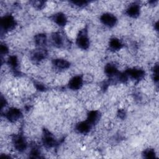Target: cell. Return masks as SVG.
<instances>
[{
	"label": "cell",
	"instance_id": "cell-1",
	"mask_svg": "<svg viewBox=\"0 0 159 159\" xmlns=\"http://www.w3.org/2000/svg\"><path fill=\"white\" fill-rule=\"evenodd\" d=\"M16 21L13 17L10 15L4 16L1 20V28L4 30H9L15 26Z\"/></svg>",
	"mask_w": 159,
	"mask_h": 159
},
{
	"label": "cell",
	"instance_id": "cell-14",
	"mask_svg": "<svg viewBox=\"0 0 159 159\" xmlns=\"http://www.w3.org/2000/svg\"><path fill=\"white\" fill-rule=\"evenodd\" d=\"M53 65L59 69H66L70 66V63L64 59H55L53 60Z\"/></svg>",
	"mask_w": 159,
	"mask_h": 159
},
{
	"label": "cell",
	"instance_id": "cell-3",
	"mask_svg": "<svg viewBox=\"0 0 159 159\" xmlns=\"http://www.w3.org/2000/svg\"><path fill=\"white\" fill-rule=\"evenodd\" d=\"M101 21L104 25L111 27L114 26L116 24L117 19L114 15L109 13H106L101 16Z\"/></svg>",
	"mask_w": 159,
	"mask_h": 159
},
{
	"label": "cell",
	"instance_id": "cell-18",
	"mask_svg": "<svg viewBox=\"0 0 159 159\" xmlns=\"http://www.w3.org/2000/svg\"><path fill=\"white\" fill-rule=\"evenodd\" d=\"M35 42L37 45L43 46L46 43V36L44 34H40L35 37Z\"/></svg>",
	"mask_w": 159,
	"mask_h": 159
},
{
	"label": "cell",
	"instance_id": "cell-13",
	"mask_svg": "<svg viewBox=\"0 0 159 159\" xmlns=\"http://www.w3.org/2000/svg\"><path fill=\"white\" fill-rule=\"evenodd\" d=\"M54 22L60 26H64L66 23V18L62 13H57L53 16Z\"/></svg>",
	"mask_w": 159,
	"mask_h": 159
},
{
	"label": "cell",
	"instance_id": "cell-6",
	"mask_svg": "<svg viewBox=\"0 0 159 159\" xmlns=\"http://www.w3.org/2000/svg\"><path fill=\"white\" fill-rule=\"evenodd\" d=\"M83 84V79L80 76L73 77L68 83V86L73 90L79 89Z\"/></svg>",
	"mask_w": 159,
	"mask_h": 159
},
{
	"label": "cell",
	"instance_id": "cell-19",
	"mask_svg": "<svg viewBox=\"0 0 159 159\" xmlns=\"http://www.w3.org/2000/svg\"><path fill=\"white\" fill-rule=\"evenodd\" d=\"M143 156L145 158H153L155 157V152L153 149L148 148L143 152Z\"/></svg>",
	"mask_w": 159,
	"mask_h": 159
},
{
	"label": "cell",
	"instance_id": "cell-22",
	"mask_svg": "<svg viewBox=\"0 0 159 159\" xmlns=\"http://www.w3.org/2000/svg\"><path fill=\"white\" fill-rule=\"evenodd\" d=\"M30 154L32 155V157L33 158L39 157V152L36 148H33V150L31 151Z\"/></svg>",
	"mask_w": 159,
	"mask_h": 159
},
{
	"label": "cell",
	"instance_id": "cell-16",
	"mask_svg": "<svg viewBox=\"0 0 159 159\" xmlns=\"http://www.w3.org/2000/svg\"><path fill=\"white\" fill-rule=\"evenodd\" d=\"M52 40L54 45L60 47L63 45V39L58 33H54L52 36Z\"/></svg>",
	"mask_w": 159,
	"mask_h": 159
},
{
	"label": "cell",
	"instance_id": "cell-25",
	"mask_svg": "<svg viewBox=\"0 0 159 159\" xmlns=\"http://www.w3.org/2000/svg\"><path fill=\"white\" fill-rule=\"evenodd\" d=\"M36 87L39 90H44V89H45V86H43L42 84H40V83L36 84Z\"/></svg>",
	"mask_w": 159,
	"mask_h": 159
},
{
	"label": "cell",
	"instance_id": "cell-17",
	"mask_svg": "<svg viewBox=\"0 0 159 159\" xmlns=\"http://www.w3.org/2000/svg\"><path fill=\"white\" fill-rule=\"evenodd\" d=\"M105 73L107 74V75L112 76L117 73V70L112 64H107L105 66Z\"/></svg>",
	"mask_w": 159,
	"mask_h": 159
},
{
	"label": "cell",
	"instance_id": "cell-21",
	"mask_svg": "<svg viewBox=\"0 0 159 159\" xmlns=\"http://www.w3.org/2000/svg\"><path fill=\"white\" fill-rule=\"evenodd\" d=\"M33 2H34L33 5H34V6H35V7H37L38 8H40V9L43 6V4L45 3L43 1H34Z\"/></svg>",
	"mask_w": 159,
	"mask_h": 159
},
{
	"label": "cell",
	"instance_id": "cell-7",
	"mask_svg": "<svg viewBox=\"0 0 159 159\" xmlns=\"http://www.w3.org/2000/svg\"><path fill=\"white\" fill-rule=\"evenodd\" d=\"M127 75L129 76L132 78L137 80H139L142 79L145 75V72L140 69H137V68H133V69H129L126 71Z\"/></svg>",
	"mask_w": 159,
	"mask_h": 159
},
{
	"label": "cell",
	"instance_id": "cell-8",
	"mask_svg": "<svg viewBox=\"0 0 159 159\" xmlns=\"http://www.w3.org/2000/svg\"><path fill=\"white\" fill-rule=\"evenodd\" d=\"M43 145L48 148L53 147L55 143V140L52 134L47 130L45 131L43 137Z\"/></svg>",
	"mask_w": 159,
	"mask_h": 159
},
{
	"label": "cell",
	"instance_id": "cell-2",
	"mask_svg": "<svg viewBox=\"0 0 159 159\" xmlns=\"http://www.w3.org/2000/svg\"><path fill=\"white\" fill-rule=\"evenodd\" d=\"M76 44L77 45L82 48V49H87L89 45V39L87 37L86 33L83 30L79 34L77 39H76Z\"/></svg>",
	"mask_w": 159,
	"mask_h": 159
},
{
	"label": "cell",
	"instance_id": "cell-9",
	"mask_svg": "<svg viewBox=\"0 0 159 159\" xmlns=\"http://www.w3.org/2000/svg\"><path fill=\"white\" fill-rule=\"evenodd\" d=\"M126 12L131 17H137L140 14V7L137 4H132L127 8Z\"/></svg>",
	"mask_w": 159,
	"mask_h": 159
},
{
	"label": "cell",
	"instance_id": "cell-24",
	"mask_svg": "<svg viewBox=\"0 0 159 159\" xmlns=\"http://www.w3.org/2000/svg\"><path fill=\"white\" fill-rule=\"evenodd\" d=\"M73 2L75 4H76L77 6H84V5L87 4L86 1H73Z\"/></svg>",
	"mask_w": 159,
	"mask_h": 159
},
{
	"label": "cell",
	"instance_id": "cell-10",
	"mask_svg": "<svg viewBox=\"0 0 159 159\" xmlns=\"http://www.w3.org/2000/svg\"><path fill=\"white\" fill-rule=\"evenodd\" d=\"M91 127V125L87 121H83L78 123L76 125V129L77 131L81 134H86L88 133Z\"/></svg>",
	"mask_w": 159,
	"mask_h": 159
},
{
	"label": "cell",
	"instance_id": "cell-4",
	"mask_svg": "<svg viewBox=\"0 0 159 159\" xmlns=\"http://www.w3.org/2000/svg\"><path fill=\"white\" fill-rule=\"evenodd\" d=\"M21 115L22 113L19 109L12 107L7 111L6 114V117L11 122H14L18 120L21 117Z\"/></svg>",
	"mask_w": 159,
	"mask_h": 159
},
{
	"label": "cell",
	"instance_id": "cell-11",
	"mask_svg": "<svg viewBox=\"0 0 159 159\" xmlns=\"http://www.w3.org/2000/svg\"><path fill=\"white\" fill-rule=\"evenodd\" d=\"M47 55V53L43 50H38L34 51L32 54V59L35 61H40L43 60Z\"/></svg>",
	"mask_w": 159,
	"mask_h": 159
},
{
	"label": "cell",
	"instance_id": "cell-20",
	"mask_svg": "<svg viewBox=\"0 0 159 159\" xmlns=\"http://www.w3.org/2000/svg\"><path fill=\"white\" fill-rule=\"evenodd\" d=\"M8 63L13 68H16L17 66V59L16 57L15 56L10 57L8 60Z\"/></svg>",
	"mask_w": 159,
	"mask_h": 159
},
{
	"label": "cell",
	"instance_id": "cell-12",
	"mask_svg": "<svg viewBox=\"0 0 159 159\" xmlns=\"http://www.w3.org/2000/svg\"><path fill=\"white\" fill-rule=\"evenodd\" d=\"M99 119V114L96 111H90L87 117V121L92 125L94 124H96Z\"/></svg>",
	"mask_w": 159,
	"mask_h": 159
},
{
	"label": "cell",
	"instance_id": "cell-5",
	"mask_svg": "<svg viewBox=\"0 0 159 159\" xmlns=\"http://www.w3.org/2000/svg\"><path fill=\"white\" fill-rule=\"evenodd\" d=\"M13 142L15 148L19 152L24 151L27 147V143L25 140L20 135L16 136L13 139Z\"/></svg>",
	"mask_w": 159,
	"mask_h": 159
},
{
	"label": "cell",
	"instance_id": "cell-23",
	"mask_svg": "<svg viewBox=\"0 0 159 159\" xmlns=\"http://www.w3.org/2000/svg\"><path fill=\"white\" fill-rule=\"evenodd\" d=\"M1 52L2 54H6L8 52V48L6 45H2L1 47Z\"/></svg>",
	"mask_w": 159,
	"mask_h": 159
},
{
	"label": "cell",
	"instance_id": "cell-15",
	"mask_svg": "<svg viewBox=\"0 0 159 159\" xmlns=\"http://www.w3.org/2000/svg\"><path fill=\"white\" fill-rule=\"evenodd\" d=\"M109 47L113 50H118L122 48V44L119 39L113 38L109 42Z\"/></svg>",
	"mask_w": 159,
	"mask_h": 159
}]
</instances>
